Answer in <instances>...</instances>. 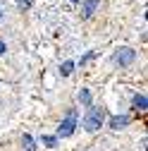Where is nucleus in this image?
<instances>
[{
	"mask_svg": "<svg viewBox=\"0 0 148 151\" xmlns=\"http://www.w3.org/2000/svg\"><path fill=\"white\" fill-rule=\"evenodd\" d=\"M105 122V108L100 106H88V113L84 115V129L86 132H98Z\"/></svg>",
	"mask_w": 148,
	"mask_h": 151,
	"instance_id": "nucleus-1",
	"label": "nucleus"
},
{
	"mask_svg": "<svg viewBox=\"0 0 148 151\" xmlns=\"http://www.w3.org/2000/svg\"><path fill=\"white\" fill-rule=\"evenodd\" d=\"M74 129H77V108H69V113H67V118L60 122V127H58V139H67V137H72L74 134Z\"/></svg>",
	"mask_w": 148,
	"mask_h": 151,
	"instance_id": "nucleus-2",
	"label": "nucleus"
},
{
	"mask_svg": "<svg viewBox=\"0 0 148 151\" xmlns=\"http://www.w3.org/2000/svg\"><path fill=\"white\" fill-rule=\"evenodd\" d=\"M134 60H136V50H132V48H117L112 55V63L120 67H129Z\"/></svg>",
	"mask_w": 148,
	"mask_h": 151,
	"instance_id": "nucleus-3",
	"label": "nucleus"
},
{
	"mask_svg": "<svg viewBox=\"0 0 148 151\" xmlns=\"http://www.w3.org/2000/svg\"><path fill=\"white\" fill-rule=\"evenodd\" d=\"M98 7H100V0H84L81 3V19H91Z\"/></svg>",
	"mask_w": 148,
	"mask_h": 151,
	"instance_id": "nucleus-4",
	"label": "nucleus"
},
{
	"mask_svg": "<svg viewBox=\"0 0 148 151\" xmlns=\"http://www.w3.org/2000/svg\"><path fill=\"white\" fill-rule=\"evenodd\" d=\"M129 125V115H112L110 118V129H124Z\"/></svg>",
	"mask_w": 148,
	"mask_h": 151,
	"instance_id": "nucleus-5",
	"label": "nucleus"
},
{
	"mask_svg": "<svg viewBox=\"0 0 148 151\" xmlns=\"http://www.w3.org/2000/svg\"><path fill=\"white\" fill-rule=\"evenodd\" d=\"M132 103H134V108H136V110H146V108H148V101H146L143 93H136V96L132 99Z\"/></svg>",
	"mask_w": 148,
	"mask_h": 151,
	"instance_id": "nucleus-6",
	"label": "nucleus"
},
{
	"mask_svg": "<svg viewBox=\"0 0 148 151\" xmlns=\"http://www.w3.org/2000/svg\"><path fill=\"white\" fill-rule=\"evenodd\" d=\"M22 144H24L26 151H36V142H33L31 134H24V137H22Z\"/></svg>",
	"mask_w": 148,
	"mask_h": 151,
	"instance_id": "nucleus-7",
	"label": "nucleus"
},
{
	"mask_svg": "<svg viewBox=\"0 0 148 151\" xmlns=\"http://www.w3.org/2000/svg\"><path fill=\"white\" fill-rule=\"evenodd\" d=\"M79 103L81 106H91V91L88 89H81L79 91Z\"/></svg>",
	"mask_w": 148,
	"mask_h": 151,
	"instance_id": "nucleus-8",
	"label": "nucleus"
},
{
	"mask_svg": "<svg viewBox=\"0 0 148 151\" xmlns=\"http://www.w3.org/2000/svg\"><path fill=\"white\" fill-rule=\"evenodd\" d=\"M72 70H74V63H72V60H67V63H62V65H60V74H62V77L72 74Z\"/></svg>",
	"mask_w": 148,
	"mask_h": 151,
	"instance_id": "nucleus-9",
	"label": "nucleus"
},
{
	"mask_svg": "<svg viewBox=\"0 0 148 151\" xmlns=\"http://www.w3.org/2000/svg\"><path fill=\"white\" fill-rule=\"evenodd\" d=\"M41 142H43L46 146H50V149L58 146V137H50V134H43V137H41Z\"/></svg>",
	"mask_w": 148,
	"mask_h": 151,
	"instance_id": "nucleus-10",
	"label": "nucleus"
},
{
	"mask_svg": "<svg viewBox=\"0 0 148 151\" xmlns=\"http://www.w3.org/2000/svg\"><path fill=\"white\" fill-rule=\"evenodd\" d=\"M31 5V0H17V7H19V10H26Z\"/></svg>",
	"mask_w": 148,
	"mask_h": 151,
	"instance_id": "nucleus-11",
	"label": "nucleus"
},
{
	"mask_svg": "<svg viewBox=\"0 0 148 151\" xmlns=\"http://www.w3.org/2000/svg\"><path fill=\"white\" fill-rule=\"evenodd\" d=\"M3 22H5V7L0 5V24H3Z\"/></svg>",
	"mask_w": 148,
	"mask_h": 151,
	"instance_id": "nucleus-12",
	"label": "nucleus"
},
{
	"mask_svg": "<svg viewBox=\"0 0 148 151\" xmlns=\"http://www.w3.org/2000/svg\"><path fill=\"white\" fill-rule=\"evenodd\" d=\"M5 50H7V46H5V41H3V39H0V55H3Z\"/></svg>",
	"mask_w": 148,
	"mask_h": 151,
	"instance_id": "nucleus-13",
	"label": "nucleus"
},
{
	"mask_svg": "<svg viewBox=\"0 0 148 151\" xmlns=\"http://www.w3.org/2000/svg\"><path fill=\"white\" fill-rule=\"evenodd\" d=\"M69 3H81V0H69Z\"/></svg>",
	"mask_w": 148,
	"mask_h": 151,
	"instance_id": "nucleus-14",
	"label": "nucleus"
}]
</instances>
